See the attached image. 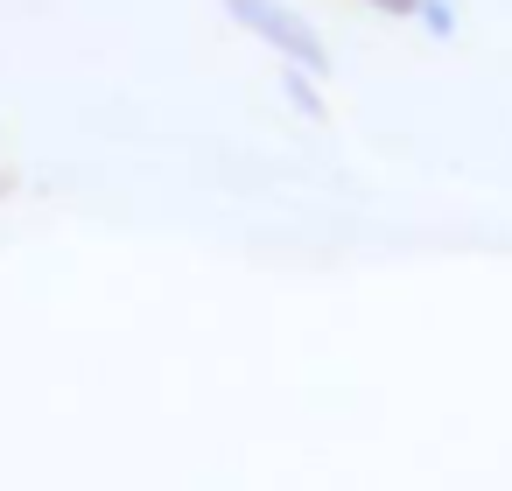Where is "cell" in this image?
<instances>
[{"instance_id": "cell-4", "label": "cell", "mask_w": 512, "mask_h": 491, "mask_svg": "<svg viewBox=\"0 0 512 491\" xmlns=\"http://www.w3.org/2000/svg\"><path fill=\"white\" fill-rule=\"evenodd\" d=\"M358 8H372V15H393V22H414V0H358Z\"/></svg>"}, {"instance_id": "cell-2", "label": "cell", "mask_w": 512, "mask_h": 491, "mask_svg": "<svg viewBox=\"0 0 512 491\" xmlns=\"http://www.w3.org/2000/svg\"><path fill=\"white\" fill-rule=\"evenodd\" d=\"M316 85H323V78H309V71H295V64L281 71V92H288V106H295V113H309L316 127H330V106H323V92H316Z\"/></svg>"}, {"instance_id": "cell-1", "label": "cell", "mask_w": 512, "mask_h": 491, "mask_svg": "<svg viewBox=\"0 0 512 491\" xmlns=\"http://www.w3.org/2000/svg\"><path fill=\"white\" fill-rule=\"evenodd\" d=\"M218 8H225L246 36H260L281 64H295V71H309V78H330V43H323V29H316L302 8H288V0H218Z\"/></svg>"}, {"instance_id": "cell-5", "label": "cell", "mask_w": 512, "mask_h": 491, "mask_svg": "<svg viewBox=\"0 0 512 491\" xmlns=\"http://www.w3.org/2000/svg\"><path fill=\"white\" fill-rule=\"evenodd\" d=\"M15 197V176H8V162H0V204H8Z\"/></svg>"}, {"instance_id": "cell-3", "label": "cell", "mask_w": 512, "mask_h": 491, "mask_svg": "<svg viewBox=\"0 0 512 491\" xmlns=\"http://www.w3.org/2000/svg\"><path fill=\"white\" fill-rule=\"evenodd\" d=\"M414 22L449 43V36H456V0H414Z\"/></svg>"}]
</instances>
